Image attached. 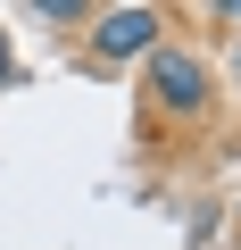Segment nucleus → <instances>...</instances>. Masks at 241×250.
I'll use <instances>...</instances> for the list:
<instances>
[{"mask_svg": "<svg viewBox=\"0 0 241 250\" xmlns=\"http://www.w3.org/2000/svg\"><path fill=\"white\" fill-rule=\"evenodd\" d=\"M158 34H167V17L158 9H108V17H92V59H150L158 50Z\"/></svg>", "mask_w": 241, "mask_h": 250, "instance_id": "obj_2", "label": "nucleus"}, {"mask_svg": "<svg viewBox=\"0 0 241 250\" xmlns=\"http://www.w3.org/2000/svg\"><path fill=\"white\" fill-rule=\"evenodd\" d=\"M233 83H241V42H233Z\"/></svg>", "mask_w": 241, "mask_h": 250, "instance_id": "obj_5", "label": "nucleus"}, {"mask_svg": "<svg viewBox=\"0 0 241 250\" xmlns=\"http://www.w3.org/2000/svg\"><path fill=\"white\" fill-rule=\"evenodd\" d=\"M142 100H150L158 117H175V125H200V117L216 108V67H208L200 50L158 42V50L142 59Z\"/></svg>", "mask_w": 241, "mask_h": 250, "instance_id": "obj_1", "label": "nucleus"}, {"mask_svg": "<svg viewBox=\"0 0 241 250\" xmlns=\"http://www.w3.org/2000/svg\"><path fill=\"white\" fill-rule=\"evenodd\" d=\"M0 83H9V34H0Z\"/></svg>", "mask_w": 241, "mask_h": 250, "instance_id": "obj_4", "label": "nucleus"}, {"mask_svg": "<svg viewBox=\"0 0 241 250\" xmlns=\"http://www.w3.org/2000/svg\"><path fill=\"white\" fill-rule=\"evenodd\" d=\"M42 17H50V25H83L92 9H83V0H42Z\"/></svg>", "mask_w": 241, "mask_h": 250, "instance_id": "obj_3", "label": "nucleus"}]
</instances>
